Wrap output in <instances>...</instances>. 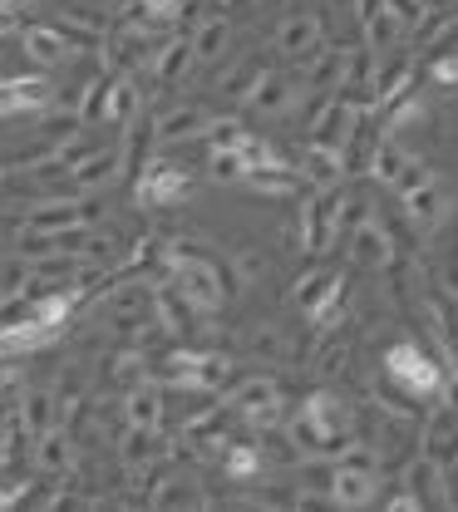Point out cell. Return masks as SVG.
<instances>
[{
    "instance_id": "obj_1",
    "label": "cell",
    "mask_w": 458,
    "mask_h": 512,
    "mask_svg": "<svg viewBox=\"0 0 458 512\" xmlns=\"http://www.w3.org/2000/svg\"><path fill=\"white\" fill-rule=\"evenodd\" d=\"M163 261H168V271H173V286L193 301L197 311H217L232 291H227V276H222V266H212L207 256H197V247H168L163 252Z\"/></svg>"
},
{
    "instance_id": "obj_2",
    "label": "cell",
    "mask_w": 458,
    "mask_h": 512,
    "mask_svg": "<svg viewBox=\"0 0 458 512\" xmlns=\"http://www.w3.org/2000/svg\"><path fill=\"white\" fill-rule=\"evenodd\" d=\"M326 488H330V503H335V508H370V503L380 498V473H375V458L350 444V453H340V458H335Z\"/></svg>"
},
{
    "instance_id": "obj_3",
    "label": "cell",
    "mask_w": 458,
    "mask_h": 512,
    "mask_svg": "<svg viewBox=\"0 0 458 512\" xmlns=\"http://www.w3.org/2000/svg\"><path fill=\"white\" fill-rule=\"evenodd\" d=\"M385 375H390L404 394H414V399H434L439 384H444V365H434L414 340H399V345L385 350Z\"/></svg>"
},
{
    "instance_id": "obj_4",
    "label": "cell",
    "mask_w": 458,
    "mask_h": 512,
    "mask_svg": "<svg viewBox=\"0 0 458 512\" xmlns=\"http://www.w3.org/2000/svg\"><path fill=\"white\" fill-rule=\"evenodd\" d=\"M340 188H316V197L301 207V247L311 256H326L340 242Z\"/></svg>"
},
{
    "instance_id": "obj_5",
    "label": "cell",
    "mask_w": 458,
    "mask_h": 512,
    "mask_svg": "<svg viewBox=\"0 0 458 512\" xmlns=\"http://www.w3.org/2000/svg\"><path fill=\"white\" fill-rule=\"evenodd\" d=\"M188 173L178 168V163H148L143 173H138V183H133V202L143 207V212H158V207H173V202H183L188 197Z\"/></svg>"
},
{
    "instance_id": "obj_6",
    "label": "cell",
    "mask_w": 458,
    "mask_h": 512,
    "mask_svg": "<svg viewBox=\"0 0 458 512\" xmlns=\"http://www.w3.org/2000/svg\"><path fill=\"white\" fill-rule=\"evenodd\" d=\"M163 375L173 384H188V389H222L232 380V360L227 355H188V350H178V355L163 360Z\"/></svg>"
},
{
    "instance_id": "obj_7",
    "label": "cell",
    "mask_w": 458,
    "mask_h": 512,
    "mask_svg": "<svg viewBox=\"0 0 458 512\" xmlns=\"http://www.w3.org/2000/svg\"><path fill=\"white\" fill-rule=\"evenodd\" d=\"M355 128H360V104L355 99H330L326 114L311 124V143L316 148H335V153H345L350 143H355Z\"/></svg>"
},
{
    "instance_id": "obj_8",
    "label": "cell",
    "mask_w": 458,
    "mask_h": 512,
    "mask_svg": "<svg viewBox=\"0 0 458 512\" xmlns=\"http://www.w3.org/2000/svg\"><path fill=\"white\" fill-rule=\"evenodd\" d=\"M227 409L242 414V419H252V424H276V419H281V384L266 380V375L237 384L232 399H227Z\"/></svg>"
},
{
    "instance_id": "obj_9",
    "label": "cell",
    "mask_w": 458,
    "mask_h": 512,
    "mask_svg": "<svg viewBox=\"0 0 458 512\" xmlns=\"http://www.w3.org/2000/svg\"><path fill=\"white\" fill-rule=\"evenodd\" d=\"M50 104H55L50 79H40V74L0 79V119H10V114H40V109H50Z\"/></svg>"
},
{
    "instance_id": "obj_10",
    "label": "cell",
    "mask_w": 458,
    "mask_h": 512,
    "mask_svg": "<svg viewBox=\"0 0 458 512\" xmlns=\"http://www.w3.org/2000/svg\"><path fill=\"white\" fill-rule=\"evenodd\" d=\"M301 409H306V419H311V424H316V429H321L326 439H340V444H350V424H355V409H350V404H345V399H340L335 389H316V394H311V399H306Z\"/></svg>"
},
{
    "instance_id": "obj_11",
    "label": "cell",
    "mask_w": 458,
    "mask_h": 512,
    "mask_svg": "<svg viewBox=\"0 0 458 512\" xmlns=\"http://www.w3.org/2000/svg\"><path fill=\"white\" fill-rule=\"evenodd\" d=\"M404 197V212H409V222L419 227V232H429V227H439L444 222V212H449V192H444V183L429 173L424 183H414L409 192H399Z\"/></svg>"
},
{
    "instance_id": "obj_12",
    "label": "cell",
    "mask_w": 458,
    "mask_h": 512,
    "mask_svg": "<svg viewBox=\"0 0 458 512\" xmlns=\"http://www.w3.org/2000/svg\"><path fill=\"white\" fill-rule=\"evenodd\" d=\"M119 163H124V148H89L84 158H74L69 163V178H74V188L89 192V188H104L114 173H119Z\"/></svg>"
},
{
    "instance_id": "obj_13",
    "label": "cell",
    "mask_w": 458,
    "mask_h": 512,
    "mask_svg": "<svg viewBox=\"0 0 458 512\" xmlns=\"http://www.w3.org/2000/svg\"><path fill=\"white\" fill-rule=\"evenodd\" d=\"M345 247L355 252L360 266H370V271H385V266H390V252H394L380 222H355V232H345Z\"/></svg>"
},
{
    "instance_id": "obj_14",
    "label": "cell",
    "mask_w": 458,
    "mask_h": 512,
    "mask_svg": "<svg viewBox=\"0 0 458 512\" xmlns=\"http://www.w3.org/2000/svg\"><path fill=\"white\" fill-rule=\"evenodd\" d=\"M419 448L434 458V463H449V458H458V414L444 404V409H434V419L424 424V439H419Z\"/></svg>"
},
{
    "instance_id": "obj_15",
    "label": "cell",
    "mask_w": 458,
    "mask_h": 512,
    "mask_svg": "<svg viewBox=\"0 0 458 512\" xmlns=\"http://www.w3.org/2000/svg\"><path fill=\"white\" fill-rule=\"evenodd\" d=\"M20 45H25V55L35 64H60L74 55L69 40L60 35V25H25V30H20Z\"/></svg>"
},
{
    "instance_id": "obj_16",
    "label": "cell",
    "mask_w": 458,
    "mask_h": 512,
    "mask_svg": "<svg viewBox=\"0 0 458 512\" xmlns=\"http://www.w3.org/2000/svg\"><path fill=\"white\" fill-rule=\"evenodd\" d=\"M153 311L163 320V330H173V335H188L197 325V306L178 286H158V291H153Z\"/></svg>"
},
{
    "instance_id": "obj_17",
    "label": "cell",
    "mask_w": 458,
    "mask_h": 512,
    "mask_svg": "<svg viewBox=\"0 0 458 512\" xmlns=\"http://www.w3.org/2000/svg\"><path fill=\"white\" fill-rule=\"evenodd\" d=\"M276 45H281V55L306 60V55L321 45V20H316V15H286V25H281Z\"/></svg>"
},
{
    "instance_id": "obj_18",
    "label": "cell",
    "mask_w": 458,
    "mask_h": 512,
    "mask_svg": "<svg viewBox=\"0 0 458 512\" xmlns=\"http://www.w3.org/2000/svg\"><path fill=\"white\" fill-rule=\"evenodd\" d=\"M124 419L138 429H158L163 424V389L158 384H133L124 399Z\"/></svg>"
},
{
    "instance_id": "obj_19",
    "label": "cell",
    "mask_w": 458,
    "mask_h": 512,
    "mask_svg": "<svg viewBox=\"0 0 458 512\" xmlns=\"http://www.w3.org/2000/svg\"><path fill=\"white\" fill-rule=\"evenodd\" d=\"M242 183H252L257 192H276V197H291V192H301V173H291L286 163L266 158V163H252V168H247V178H242Z\"/></svg>"
},
{
    "instance_id": "obj_20",
    "label": "cell",
    "mask_w": 458,
    "mask_h": 512,
    "mask_svg": "<svg viewBox=\"0 0 458 512\" xmlns=\"http://www.w3.org/2000/svg\"><path fill=\"white\" fill-rule=\"evenodd\" d=\"M202 128H207V109H197V104H183V109H173V114H163L153 133L163 138V143H178V138H202Z\"/></svg>"
},
{
    "instance_id": "obj_21",
    "label": "cell",
    "mask_w": 458,
    "mask_h": 512,
    "mask_svg": "<svg viewBox=\"0 0 458 512\" xmlns=\"http://www.w3.org/2000/svg\"><path fill=\"white\" fill-rule=\"evenodd\" d=\"M15 429L30 434V439H40L45 429H55V399H50L45 389L25 394V399H20V424H15Z\"/></svg>"
},
{
    "instance_id": "obj_22",
    "label": "cell",
    "mask_w": 458,
    "mask_h": 512,
    "mask_svg": "<svg viewBox=\"0 0 458 512\" xmlns=\"http://www.w3.org/2000/svg\"><path fill=\"white\" fill-rule=\"evenodd\" d=\"M301 178H311L316 188H340V178H345V153L316 148V143H311V153H306V173H301Z\"/></svg>"
},
{
    "instance_id": "obj_23",
    "label": "cell",
    "mask_w": 458,
    "mask_h": 512,
    "mask_svg": "<svg viewBox=\"0 0 458 512\" xmlns=\"http://www.w3.org/2000/svg\"><path fill=\"white\" fill-rule=\"evenodd\" d=\"M424 320H429L434 340L444 345V355H449V370H458V320H454V311H449L444 301H429V306H424Z\"/></svg>"
},
{
    "instance_id": "obj_24",
    "label": "cell",
    "mask_w": 458,
    "mask_h": 512,
    "mask_svg": "<svg viewBox=\"0 0 458 512\" xmlns=\"http://www.w3.org/2000/svg\"><path fill=\"white\" fill-rule=\"evenodd\" d=\"M409 94V60L404 55H394L385 69H375V104L385 109L394 99H404Z\"/></svg>"
},
{
    "instance_id": "obj_25",
    "label": "cell",
    "mask_w": 458,
    "mask_h": 512,
    "mask_svg": "<svg viewBox=\"0 0 458 512\" xmlns=\"http://www.w3.org/2000/svg\"><path fill=\"white\" fill-rule=\"evenodd\" d=\"M404 163H409V153L399 148V138H394V133H380V143L370 148V173H375L380 183H394Z\"/></svg>"
},
{
    "instance_id": "obj_26",
    "label": "cell",
    "mask_w": 458,
    "mask_h": 512,
    "mask_svg": "<svg viewBox=\"0 0 458 512\" xmlns=\"http://www.w3.org/2000/svg\"><path fill=\"white\" fill-rule=\"evenodd\" d=\"M222 473H227L232 483H247V478H257V473H262V448H252V444L222 448Z\"/></svg>"
},
{
    "instance_id": "obj_27",
    "label": "cell",
    "mask_w": 458,
    "mask_h": 512,
    "mask_svg": "<svg viewBox=\"0 0 458 512\" xmlns=\"http://www.w3.org/2000/svg\"><path fill=\"white\" fill-rule=\"evenodd\" d=\"M365 30H370V40H375L380 50H390L394 40H399V15H394L385 0H370V5H365Z\"/></svg>"
},
{
    "instance_id": "obj_28",
    "label": "cell",
    "mask_w": 458,
    "mask_h": 512,
    "mask_svg": "<svg viewBox=\"0 0 458 512\" xmlns=\"http://www.w3.org/2000/svg\"><path fill=\"white\" fill-rule=\"evenodd\" d=\"M35 458H40V468H50V473H65L69 463H74V448H69V434L60 429H45L40 439H35Z\"/></svg>"
},
{
    "instance_id": "obj_29",
    "label": "cell",
    "mask_w": 458,
    "mask_h": 512,
    "mask_svg": "<svg viewBox=\"0 0 458 512\" xmlns=\"http://www.w3.org/2000/svg\"><path fill=\"white\" fill-rule=\"evenodd\" d=\"M188 64H193V45L188 40H168L158 50V60H153V74H158V84H173V79H183Z\"/></svg>"
},
{
    "instance_id": "obj_30",
    "label": "cell",
    "mask_w": 458,
    "mask_h": 512,
    "mask_svg": "<svg viewBox=\"0 0 458 512\" xmlns=\"http://www.w3.org/2000/svg\"><path fill=\"white\" fill-rule=\"evenodd\" d=\"M439 468H444V463H434L429 453H419V458L404 468V488L419 493V498H439Z\"/></svg>"
},
{
    "instance_id": "obj_31",
    "label": "cell",
    "mask_w": 458,
    "mask_h": 512,
    "mask_svg": "<svg viewBox=\"0 0 458 512\" xmlns=\"http://www.w3.org/2000/svg\"><path fill=\"white\" fill-rule=\"evenodd\" d=\"M138 114V89L129 79H109V99H104V119L109 124H129Z\"/></svg>"
},
{
    "instance_id": "obj_32",
    "label": "cell",
    "mask_w": 458,
    "mask_h": 512,
    "mask_svg": "<svg viewBox=\"0 0 458 512\" xmlns=\"http://www.w3.org/2000/svg\"><path fill=\"white\" fill-rule=\"evenodd\" d=\"M207 173H212V183H242L247 178V153L242 148H212Z\"/></svg>"
},
{
    "instance_id": "obj_33",
    "label": "cell",
    "mask_w": 458,
    "mask_h": 512,
    "mask_svg": "<svg viewBox=\"0 0 458 512\" xmlns=\"http://www.w3.org/2000/svg\"><path fill=\"white\" fill-rule=\"evenodd\" d=\"M335 286H340V271H311V276H306V281L296 286V306H301V311L311 316V311H316V306L326 301Z\"/></svg>"
},
{
    "instance_id": "obj_34",
    "label": "cell",
    "mask_w": 458,
    "mask_h": 512,
    "mask_svg": "<svg viewBox=\"0 0 458 512\" xmlns=\"http://www.w3.org/2000/svg\"><path fill=\"white\" fill-rule=\"evenodd\" d=\"M124 463L129 468H143V463H153L158 458V429H138V424H129V434H124Z\"/></svg>"
},
{
    "instance_id": "obj_35",
    "label": "cell",
    "mask_w": 458,
    "mask_h": 512,
    "mask_svg": "<svg viewBox=\"0 0 458 512\" xmlns=\"http://www.w3.org/2000/svg\"><path fill=\"white\" fill-rule=\"evenodd\" d=\"M247 99H252L262 114H281V109H286V84H281L276 74H257L252 89H247Z\"/></svg>"
},
{
    "instance_id": "obj_36",
    "label": "cell",
    "mask_w": 458,
    "mask_h": 512,
    "mask_svg": "<svg viewBox=\"0 0 458 512\" xmlns=\"http://www.w3.org/2000/svg\"><path fill=\"white\" fill-rule=\"evenodd\" d=\"M188 45H193V60H217L222 45H227V20H207Z\"/></svg>"
},
{
    "instance_id": "obj_37",
    "label": "cell",
    "mask_w": 458,
    "mask_h": 512,
    "mask_svg": "<svg viewBox=\"0 0 458 512\" xmlns=\"http://www.w3.org/2000/svg\"><path fill=\"white\" fill-rule=\"evenodd\" d=\"M202 138L212 143V148H242L252 133L237 124V119H207V128H202Z\"/></svg>"
},
{
    "instance_id": "obj_38",
    "label": "cell",
    "mask_w": 458,
    "mask_h": 512,
    "mask_svg": "<svg viewBox=\"0 0 458 512\" xmlns=\"http://www.w3.org/2000/svg\"><path fill=\"white\" fill-rule=\"evenodd\" d=\"M188 5H193V0H143L138 10H143L148 20H163V25H168V20H178Z\"/></svg>"
},
{
    "instance_id": "obj_39",
    "label": "cell",
    "mask_w": 458,
    "mask_h": 512,
    "mask_svg": "<svg viewBox=\"0 0 458 512\" xmlns=\"http://www.w3.org/2000/svg\"><path fill=\"white\" fill-rule=\"evenodd\" d=\"M163 488H168V493H153V503H158V508H178V503H188V508H193V503H202L197 493H183V483H163Z\"/></svg>"
},
{
    "instance_id": "obj_40",
    "label": "cell",
    "mask_w": 458,
    "mask_h": 512,
    "mask_svg": "<svg viewBox=\"0 0 458 512\" xmlns=\"http://www.w3.org/2000/svg\"><path fill=\"white\" fill-rule=\"evenodd\" d=\"M434 79H439V84H458V50H444V55L434 60Z\"/></svg>"
},
{
    "instance_id": "obj_41",
    "label": "cell",
    "mask_w": 458,
    "mask_h": 512,
    "mask_svg": "<svg viewBox=\"0 0 458 512\" xmlns=\"http://www.w3.org/2000/svg\"><path fill=\"white\" fill-rule=\"evenodd\" d=\"M252 350H257V355H266V360L286 355V345H281V335H276V330H266V335H257V340H252Z\"/></svg>"
},
{
    "instance_id": "obj_42",
    "label": "cell",
    "mask_w": 458,
    "mask_h": 512,
    "mask_svg": "<svg viewBox=\"0 0 458 512\" xmlns=\"http://www.w3.org/2000/svg\"><path fill=\"white\" fill-rule=\"evenodd\" d=\"M385 508H390V512H409V508H424V498H419V493H394V498H385Z\"/></svg>"
},
{
    "instance_id": "obj_43",
    "label": "cell",
    "mask_w": 458,
    "mask_h": 512,
    "mask_svg": "<svg viewBox=\"0 0 458 512\" xmlns=\"http://www.w3.org/2000/svg\"><path fill=\"white\" fill-rule=\"evenodd\" d=\"M439 394H444V404H449V409L458 414V370H449V375H444V384H439Z\"/></svg>"
},
{
    "instance_id": "obj_44",
    "label": "cell",
    "mask_w": 458,
    "mask_h": 512,
    "mask_svg": "<svg viewBox=\"0 0 458 512\" xmlns=\"http://www.w3.org/2000/svg\"><path fill=\"white\" fill-rule=\"evenodd\" d=\"M5 5H15V0H0V10H5Z\"/></svg>"
}]
</instances>
